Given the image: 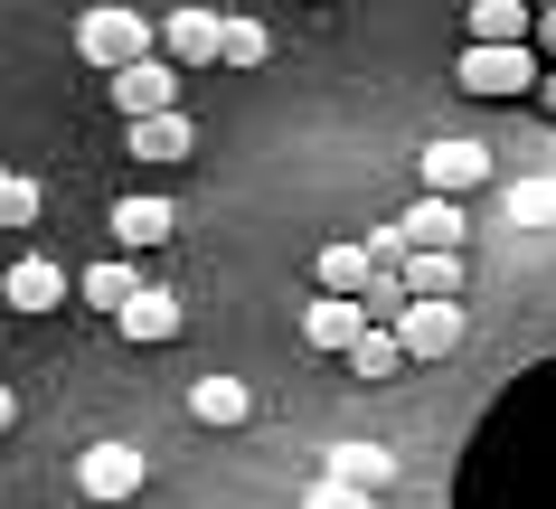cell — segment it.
Segmentation results:
<instances>
[{
  "mask_svg": "<svg viewBox=\"0 0 556 509\" xmlns=\"http://www.w3.org/2000/svg\"><path fill=\"white\" fill-rule=\"evenodd\" d=\"M538 48L528 38H471L463 48V66H453V86L463 94H538Z\"/></svg>",
  "mask_w": 556,
  "mask_h": 509,
  "instance_id": "1",
  "label": "cell"
},
{
  "mask_svg": "<svg viewBox=\"0 0 556 509\" xmlns=\"http://www.w3.org/2000/svg\"><path fill=\"white\" fill-rule=\"evenodd\" d=\"M151 48H161V20H142V10H114V0H104V10H86V20H76V58L104 66V76H114V66H132V58H151Z\"/></svg>",
  "mask_w": 556,
  "mask_h": 509,
  "instance_id": "2",
  "label": "cell"
},
{
  "mask_svg": "<svg viewBox=\"0 0 556 509\" xmlns=\"http://www.w3.org/2000/svg\"><path fill=\"white\" fill-rule=\"evenodd\" d=\"M396 340H406V359H453V349H463V302L453 293H406Z\"/></svg>",
  "mask_w": 556,
  "mask_h": 509,
  "instance_id": "3",
  "label": "cell"
},
{
  "mask_svg": "<svg viewBox=\"0 0 556 509\" xmlns=\"http://www.w3.org/2000/svg\"><path fill=\"white\" fill-rule=\"evenodd\" d=\"M123 151H132L142 170H170V161H189V151H199V123L179 114V104H161V114H132V123H123Z\"/></svg>",
  "mask_w": 556,
  "mask_h": 509,
  "instance_id": "4",
  "label": "cell"
},
{
  "mask_svg": "<svg viewBox=\"0 0 556 509\" xmlns=\"http://www.w3.org/2000/svg\"><path fill=\"white\" fill-rule=\"evenodd\" d=\"M104 94H114V114H123V123H132V114H161V104H179V66L151 48V58L114 66V76H104Z\"/></svg>",
  "mask_w": 556,
  "mask_h": 509,
  "instance_id": "5",
  "label": "cell"
},
{
  "mask_svg": "<svg viewBox=\"0 0 556 509\" xmlns=\"http://www.w3.org/2000/svg\"><path fill=\"white\" fill-rule=\"evenodd\" d=\"M142 472H151V462L132 444H86V453H76V491H86V500H132Z\"/></svg>",
  "mask_w": 556,
  "mask_h": 509,
  "instance_id": "6",
  "label": "cell"
},
{
  "mask_svg": "<svg viewBox=\"0 0 556 509\" xmlns=\"http://www.w3.org/2000/svg\"><path fill=\"white\" fill-rule=\"evenodd\" d=\"M114 245H123V255H151V245H179V208H170V199H151V189L114 199Z\"/></svg>",
  "mask_w": 556,
  "mask_h": 509,
  "instance_id": "7",
  "label": "cell"
},
{
  "mask_svg": "<svg viewBox=\"0 0 556 509\" xmlns=\"http://www.w3.org/2000/svg\"><path fill=\"white\" fill-rule=\"evenodd\" d=\"M415 170H425V189H453V199H471V189L491 180V151H481V142H453V132H443V142L415 151Z\"/></svg>",
  "mask_w": 556,
  "mask_h": 509,
  "instance_id": "8",
  "label": "cell"
},
{
  "mask_svg": "<svg viewBox=\"0 0 556 509\" xmlns=\"http://www.w3.org/2000/svg\"><path fill=\"white\" fill-rule=\"evenodd\" d=\"M217 38H227V10H170L161 20V58L189 76V66H217Z\"/></svg>",
  "mask_w": 556,
  "mask_h": 509,
  "instance_id": "9",
  "label": "cell"
},
{
  "mask_svg": "<svg viewBox=\"0 0 556 509\" xmlns=\"http://www.w3.org/2000/svg\"><path fill=\"white\" fill-rule=\"evenodd\" d=\"M0 293H10V311H29V321H48V311H58V302L76 293V273H66V265H48V255H20Z\"/></svg>",
  "mask_w": 556,
  "mask_h": 509,
  "instance_id": "10",
  "label": "cell"
},
{
  "mask_svg": "<svg viewBox=\"0 0 556 509\" xmlns=\"http://www.w3.org/2000/svg\"><path fill=\"white\" fill-rule=\"evenodd\" d=\"M114 330H123V340H142V349H161V340H179L189 321H179V293H161V283H142V293H132V302L114 311Z\"/></svg>",
  "mask_w": 556,
  "mask_h": 509,
  "instance_id": "11",
  "label": "cell"
},
{
  "mask_svg": "<svg viewBox=\"0 0 556 509\" xmlns=\"http://www.w3.org/2000/svg\"><path fill=\"white\" fill-rule=\"evenodd\" d=\"M358 330H368V302L358 293H321L312 311H302V340H312V349H350Z\"/></svg>",
  "mask_w": 556,
  "mask_h": 509,
  "instance_id": "12",
  "label": "cell"
},
{
  "mask_svg": "<svg viewBox=\"0 0 556 509\" xmlns=\"http://www.w3.org/2000/svg\"><path fill=\"white\" fill-rule=\"evenodd\" d=\"M340 359H350V378H368V387H387V378L406 368V340H396V321H368V330L350 340V349H340Z\"/></svg>",
  "mask_w": 556,
  "mask_h": 509,
  "instance_id": "13",
  "label": "cell"
},
{
  "mask_svg": "<svg viewBox=\"0 0 556 509\" xmlns=\"http://www.w3.org/2000/svg\"><path fill=\"white\" fill-rule=\"evenodd\" d=\"M76 293H86V302H94V311H104V321H114L123 302L142 293V273H132V255H123V245H114V255H94V265H86V273H76Z\"/></svg>",
  "mask_w": 556,
  "mask_h": 509,
  "instance_id": "14",
  "label": "cell"
},
{
  "mask_svg": "<svg viewBox=\"0 0 556 509\" xmlns=\"http://www.w3.org/2000/svg\"><path fill=\"white\" fill-rule=\"evenodd\" d=\"M415 245H463V199H453V189H425L406 208V255Z\"/></svg>",
  "mask_w": 556,
  "mask_h": 509,
  "instance_id": "15",
  "label": "cell"
},
{
  "mask_svg": "<svg viewBox=\"0 0 556 509\" xmlns=\"http://www.w3.org/2000/svg\"><path fill=\"white\" fill-rule=\"evenodd\" d=\"M189 416L227 434V424H245V416H255V387H245V378H199V387H189Z\"/></svg>",
  "mask_w": 556,
  "mask_h": 509,
  "instance_id": "16",
  "label": "cell"
},
{
  "mask_svg": "<svg viewBox=\"0 0 556 509\" xmlns=\"http://www.w3.org/2000/svg\"><path fill=\"white\" fill-rule=\"evenodd\" d=\"M321 472H340V481H358V491H378V500H387V481H396V453H387V444H330Z\"/></svg>",
  "mask_w": 556,
  "mask_h": 509,
  "instance_id": "17",
  "label": "cell"
},
{
  "mask_svg": "<svg viewBox=\"0 0 556 509\" xmlns=\"http://www.w3.org/2000/svg\"><path fill=\"white\" fill-rule=\"evenodd\" d=\"M396 273H406V293H463V245H415Z\"/></svg>",
  "mask_w": 556,
  "mask_h": 509,
  "instance_id": "18",
  "label": "cell"
},
{
  "mask_svg": "<svg viewBox=\"0 0 556 509\" xmlns=\"http://www.w3.org/2000/svg\"><path fill=\"white\" fill-rule=\"evenodd\" d=\"M312 273H321V293H368L378 255H368V245H321V255H312Z\"/></svg>",
  "mask_w": 556,
  "mask_h": 509,
  "instance_id": "19",
  "label": "cell"
},
{
  "mask_svg": "<svg viewBox=\"0 0 556 509\" xmlns=\"http://www.w3.org/2000/svg\"><path fill=\"white\" fill-rule=\"evenodd\" d=\"M274 58V29L264 20H227V38H217V66H264Z\"/></svg>",
  "mask_w": 556,
  "mask_h": 509,
  "instance_id": "20",
  "label": "cell"
},
{
  "mask_svg": "<svg viewBox=\"0 0 556 509\" xmlns=\"http://www.w3.org/2000/svg\"><path fill=\"white\" fill-rule=\"evenodd\" d=\"M509 227H556V180H509Z\"/></svg>",
  "mask_w": 556,
  "mask_h": 509,
  "instance_id": "21",
  "label": "cell"
},
{
  "mask_svg": "<svg viewBox=\"0 0 556 509\" xmlns=\"http://www.w3.org/2000/svg\"><path fill=\"white\" fill-rule=\"evenodd\" d=\"M38 208H48V189L29 170H0V227H38Z\"/></svg>",
  "mask_w": 556,
  "mask_h": 509,
  "instance_id": "22",
  "label": "cell"
},
{
  "mask_svg": "<svg viewBox=\"0 0 556 509\" xmlns=\"http://www.w3.org/2000/svg\"><path fill=\"white\" fill-rule=\"evenodd\" d=\"M528 0H471V38H528Z\"/></svg>",
  "mask_w": 556,
  "mask_h": 509,
  "instance_id": "23",
  "label": "cell"
},
{
  "mask_svg": "<svg viewBox=\"0 0 556 509\" xmlns=\"http://www.w3.org/2000/svg\"><path fill=\"white\" fill-rule=\"evenodd\" d=\"M302 509H378V491H358V481L321 472V481H312V491H302Z\"/></svg>",
  "mask_w": 556,
  "mask_h": 509,
  "instance_id": "24",
  "label": "cell"
},
{
  "mask_svg": "<svg viewBox=\"0 0 556 509\" xmlns=\"http://www.w3.org/2000/svg\"><path fill=\"white\" fill-rule=\"evenodd\" d=\"M368 255H378V265H406V217H396V227H378V237H368Z\"/></svg>",
  "mask_w": 556,
  "mask_h": 509,
  "instance_id": "25",
  "label": "cell"
},
{
  "mask_svg": "<svg viewBox=\"0 0 556 509\" xmlns=\"http://www.w3.org/2000/svg\"><path fill=\"white\" fill-rule=\"evenodd\" d=\"M528 48H538V58L556 66V10H538V20H528Z\"/></svg>",
  "mask_w": 556,
  "mask_h": 509,
  "instance_id": "26",
  "label": "cell"
},
{
  "mask_svg": "<svg viewBox=\"0 0 556 509\" xmlns=\"http://www.w3.org/2000/svg\"><path fill=\"white\" fill-rule=\"evenodd\" d=\"M538 104H547V114H556V66H538Z\"/></svg>",
  "mask_w": 556,
  "mask_h": 509,
  "instance_id": "27",
  "label": "cell"
},
{
  "mask_svg": "<svg viewBox=\"0 0 556 509\" xmlns=\"http://www.w3.org/2000/svg\"><path fill=\"white\" fill-rule=\"evenodd\" d=\"M10 424H20V396H10V387H0V434H10Z\"/></svg>",
  "mask_w": 556,
  "mask_h": 509,
  "instance_id": "28",
  "label": "cell"
}]
</instances>
